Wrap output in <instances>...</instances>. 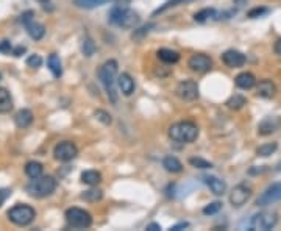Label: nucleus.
Segmentation results:
<instances>
[{"mask_svg":"<svg viewBox=\"0 0 281 231\" xmlns=\"http://www.w3.org/2000/svg\"><path fill=\"white\" fill-rule=\"evenodd\" d=\"M145 230H149V231H159L161 230V225L159 223H150V225H147V228Z\"/></svg>","mask_w":281,"mask_h":231,"instance_id":"obj_44","label":"nucleus"},{"mask_svg":"<svg viewBox=\"0 0 281 231\" xmlns=\"http://www.w3.org/2000/svg\"><path fill=\"white\" fill-rule=\"evenodd\" d=\"M278 223V214L273 211H261L251 217L250 220V228L251 230H261V231H269L273 230Z\"/></svg>","mask_w":281,"mask_h":231,"instance_id":"obj_7","label":"nucleus"},{"mask_svg":"<svg viewBox=\"0 0 281 231\" xmlns=\"http://www.w3.org/2000/svg\"><path fill=\"white\" fill-rule=\"evenodd\" d=\"M189 164H191L192 167H195V169H202V170L211 169V167H213V164H211L209 161L203 159V158H191L189 159Z\"/></svg>","mask_w":281,"mask_h":231,"instance_id":"obj_33","label":"nucleus"},{"mask_svg":"<svg viewBox=\"0 0 281 231\" xmlns=\"http://www.w3.org/2000/svg\"><path fill=\"white\" fill-rule=\"evenodd\" d=\"M47 66L50 69V72L53 74L55 78H60L62 75V64H61V60L56 53H52L50 57L47 60Z\"/></svg>","mask_w":281,"mask_h":231,"instance_id":"obj_24","label":"nucleus"},{"mask_svg":"<svg viewBox=\"0 0 281 231\" xmlns=\"http://www.w3.org/2000/svg\"><path fill=\"white\" fill-rule=\"evenodd\" d=\"M22 53H25V47L24 46H19L16 48H13V55H14V57H20Z\"/></svg>","mask_w":281,"mask_h":231,"instance_id":"obj_43","label":"nucleus"},{"mask_svg":"<svg viewBox=\"0 0 281 231\" xmlns=\"http://www.w3.org/2000/svg\"><path fill=\"white\" fill-rule=\"evenodd\" d=\"M277 94V86L272 80H261L256 86V95L261 99H273Z\"/></svg>","mask_w":281,"mask_h":231,"instance_id":"obj_16","label":"nucleus"},{"mask_svg":"<svg viewBox=\"0 0 281 231\" xmlns=\"http://www.w3.org/2000/svg\"><path fill=\"white\" fill-rule=\"evenodd\" d=\"M153 25H145V27H142V29H139V30H136L135 33H133V39H138V38H142L145 33H149L150 31V29H152Z\"/></svg>","mask_w":281,"mask_h":231,"instance_id":"obj_39","label":"nucleus"},{"mask_svg":"<svg viewBox=\"0 0 281 231\" xmlns=\"http://www.w3.org/2000/svg\"><path fill=\"white\" fill-rule=\"evenodd\" d=\"M163 167L171 173H180L183 170V164L178 158L175 156H166L163 159Z\"/></svg>","mask_w":281,"mask_h":231,"instance_id":"obj_25","label":"nucleus"},{"mask_svg":"<svg viewBox=\"0 0 281 231\" xmlns=\"http://www.w3.org/2000/svg\"><path fill=\"white\" fill-rule=\"evenodd\" d=\"M219 13H217L214 8H203L200 10L199 13H195L194 15V20L199 24H205L208 20H213V19H219Z\"/></svg>","mask_w":281,"mask_h":231,"instance_id":"obj_23","label":"nucleus"},{"mask_svg":"<svg viewBox=\"0 0 281 231\" xmlns=\"http://www.w3.org/2000/svg\"><path fill=\"white\" fill-rule=\"evenodd\" d=\"M225 105H227L230 109H241L244 105H247V99H245V97L241 95V94H234V95L230 97Z\"/></svg>","mask_w":281,"mask_h":231,"instance_id":"obj_29","label":"nucleus"},{"mask_svg":"<svg viewBox=\"0 0 281 231\" xmlns=\"http://www.w3.org/2000/svg\"><path fill=\"white\" fill-rule=\"evenodd\" d=\"M281 200V183H273L259 195L256 200L258 206H269Z\"/></svg>","mask_w":281,"mask_h":231,"instance_id":"obj_12","label":"nucleus"},{"mask_svg":"<svg viewBox=\"0 0 281 231\" xmlns=\"http://www.w3.org/2000/svg\"><path fill=\"white\" fill-rule=\"evenodd\" d=\"M233 2H234V5H237V6H244L245 3L249 2V0H233Z\"/></svg>","mask_w":281,"mask_h":231,"instance_id":"obj_47","label":"nucleus"},{"mask_svg":"<svg viewBox=\"0 0 281 231\" xmlns=\"http://www.w3.org/2000/svg\"><path fill=\"white\" fill-rule=\"evenodd\" d=\"M199 127L191 121H183L173 123L169 128V138L180 144H192L199 138Z\"/></svg>","mask_w":281,"mask_h":231,"instance_id":"obj_2","label":"nucleus"},{"mask_svg":"<svg viewBox=\"0 0 281 231\" xmlns=\"http://www.w3.org/2000/svg\"><path fill=\"white\" fill-rule=\"evenodd\" d=\"M245 61H247L245 55L239 50H234V48H230V50L222 53V62L227 67H231V69L242 67L245 64Z\"/></svg>","mask_w":281,"mask_h":231,"instance_id":"obj_14","label":"nucleus"},{"mask_svg":"<svg viewBox=\"0 0 281 231\" xmlns=\"http://www.w3.org/2000/svg\"><path fill=\"white\" fill-rule=\"evenodd\" d=\"M20 24L25 27V30L28 33V36L34 41H41L46 34V27L39 24L38 20H34V13L31 10H28L20 15Z\"/></svg>","mask_w":281,"mask_h":231,"instance_id":"obj_6","label":"nucleus"},{"mask_svg":"<svg viewBox=\"0 0 281 231\" xmlns=\"http://www.w3.org/2000/svg\"><path fill=\"white\" fill-rule=\"evenodd\" d=\"M281 127V117H265L264 121L258 125V133L261 136H269L272 133L278 131Z\"/></svg>","mask_w":281,"mask_h":231,"instance_id":"obj_15","label":"nucleus"},{"mask_svg":"<svg viewBox=\"0 0 281 231\" xmlns=\"http://www.w3.org/2000/svg\"><path fill=\"white\" fill-rule=\"evenodd\" d=\"M36 211L30 205H16L8 211V219L17 227H27L34 220Z\"/></svg>","mask_w":281,"mask_h":231,"instance_id":"obj_5","label":"nucleus"},{"mask_svg":"<svg viewBox=\"0 0 281 231\" xmlns=\"http://www.w3.org/2000/svg\"><path fill=\"white\" fill-rule=\"evenodd\" d=\"M175 94L183 102H194L199 99V85L194 80H185L177 86Z\"/></svg>","mask_w":281,"mask_h":231,"instance_id":"obj_10","label":"nucleus"},{"mask_svg":"<svg viewBox=\"0 0 281 231\" xmlns=\"http://www.w3.org/2000/svg\"><path fill=\"white\" fill-rule=\"evenodd\" d=\"M95 50H97V47H95V44H94V41L91 39L89 36L88 38H84L83 41H81V52H83V55L84 57H93V55L95 53Z\"/></svg>","mask_w":281,"mask_h":231,"instance_id":"obj_32","label":"nucleus"},{"mask_svg":"<svg viewBox=\"0 0 281 231\" xmlns=\"http://www.w3.org/2000/svg\"><path fill=\"white\" fill-rule=\"evenodd\" d=\"M102 181V173L97 170H86L81 173V183L88 186H97Z\"/></svg>","mask_w":281,"mask_h":231,"instance_id":"obj_26","label":"nucleus"},{"mask_svg":"<svg viewBox=\"0 0 281 231\" xmlns=\"http://www.w3.org/2000/svg\"><path fill=\"white\" fill-rule=\"evenodd\" d=\"M109 22L121 29L130 30L136 29L140 22V17L136 11L131 8H125V6H114L109 13Z\"/></svg>","mask_w":281,"mask_h":231,"instance_id":"obj_3","label":"nucleus"},{"mask_svg":"<svg viewBox=\"0 0 281 231\" xmlns=\"http://www.w3.org/2000/svg\"><path fill=\"white\" fill-rule=\"evenodd\" d=\"M27 192L28 195H31L34 199H44L52 195L56 189V180L50 175H46V177H38V178H31L30 183L27 185Z\"/></svg>","mask_w":281,"mask_h":231,"instance_id":"obj_4","label":"nucleus"},{"mask_svg":"<svg viewBox=\"0 0 281 231\" xmlns=\"http://www.w3.org/2000/svg\"><path fill=\"white\" fill-rule=\"evenodd\" d=\"M222 209V203L220 201H213L209 203V205H206L205 208H203V214L205 216H213V214H217Z\"/></svg>","mask_w":281,"mask_h":231,"instance_id":"obj_36","label":"nucleus"},{"mask_svg":"<svg viewBox=\"0 0 281 231\" xmlns=\"http://www.w3.org/2000/svg\"><path fill=\"white\" fill-rule=\"evenodd\" d=\"M273 50H275V53H277V55H280V57H281V38H280V39H277L275 46H273Z\"/></svg>","mask_w":281,"mask_h":231,"instance_id":"obj_45","label":"nucleus"},{"mask_svg":"<svg viewBox=\"0 0 281 231\" xmlns=\"http://www.w3.org/2000/svg\"><path fill=\"white\" fill-rule=\"evenodd\" d=\"M77 155H78V149H77V145L70 141H62L60 144H56L53 149V156L56 161H60V163H69V161H72Z\"/></svg>","mask_w":281,"mask_h":231,"instance_id":"obj_9","label":"nucleus"},{"mask_svg":"<svg viewBox=\"0 0 281 231\" xmlns=\"http://www.w3.org/2000/svg\"><path fill=\"white\" fill-rule=\"evenodd\" d=\"M42 170H44V166L38 161H28L25 164V173L28 175L30 178H38L42 175Z\"/></svg>","mask_w":281,"mask_h":231,"instance_id":"obj_27","label":"nucleus"},{"mask_svg":"<svg viewBox=\"0 0 281 231\" xmlns=\"http://www.w3.org/2000/svg\"><path fill=\"white\" fill-rule=\"evenodd\" d=\"M187 66L191 71L194 72H199V74H205L208 71H211L213 67V60H211L208 55H203V53H194L191 58L187 61Z\"/></svg>","mask_w":281,"mask_h":231,"instance_id":"obj_13","label":"nucleus"},{"mask_svg":"<svg viewBox=\"0 0 281 231\" xmlns=\"http://www.w3.org/2000/svg\"><path fill=\"white\" fill-rule=\"evenodd\" d=\"M0 52L2 53H13V46H11V43L10 41H2L0 43Z\"/></svg>","mask_w":281,"mask_h":231,"instance_id":"obj_40","label":"nucleus"},{"mask_svg":"<svg viewBox=\"0 0 281 231\" xmlns=\"http://www.w3.org/2000/svg\"><path fill=\"white\" fill-rule=\"evenodd\" d=\"M187 227H189V223H187V222H180V223H177V225L171 227V230H172V231H180V230H185V228H187Z\"/></svg>","mask_w":281,"mask_h":231,"instance_id":"obj_42","label":"nucleus"},{"mask_svg":"<svg viewBox=\"0 0 281 231\" xmlns=\"http://www.w3.org/2000/svg\"><path fill=\"white\" fill-rule=\"evenodd\" d=\"M41 64H42V58L39 57V55H30V57L27 58V66L28 67L36 69V67H41Z\"/></svg>","mask_w":281,"mask_h":231,"instance_id":"obj_37","label":"nucleus"},{"mask_svg":"<svg viewBox=\"0 0 281 231\" xmlns=\"http://www.w3.org/2000/svg\"><path fill=\"white\" fill-rule=\"evenodd\" d=\"M203 181H205V185L209 187V191L214 195H223L225 191H227V185H225V181L217 178V177H213V175H208V177L203 178Z\"/></svg>","mask_w":281,"mask_h":231,"instance_id":"obj_18","label":"nucleus"},{"mask_svg":"<svg viewBox=\"0 0 281 231\" xmlns=\"http://www.w3.org/2000/svg\"><path fill=\"white\" fill-rule=\"evenodd\" d=\"M117 85H119V88H121L122 94L125 97H130L136 89L135 80H133V77L130 74H126V72H124V74H121L117 77Z\"/></svg>","mask_w":281,"mask_h":231,"instance_id":"obj_17","label":"nucleus"},{"mask_svg":"<svg viewBox=\"0 0 281 231\" xmlns=\"http://www.w3.org/2000/svg\"><path fill=\"white\" fill-rule=\"evenodd\" d=\"M11 195V189H0V206L3 205L5 200Z\"/></svg>","mask_w":281,"mask_h":231,"instance_id":"obj_41","label":"nucleus"},{"mask_svg":"<svg viewBox=\"0 0 281 231\" xmlns=\"http://www.w3.org/2000/svg\"><path fill=\"white\" fill-rule=\"evenodd\" d=\"M75 5L78 8H84V10H93L97 8V6H102L105 3H108L109 0H74Z\"/></svg>","mask_w":281,"mask_h":231,"instance_id":"obj_30","label":"nucleus"},{"mask_svg":"<svg viewBox=\"0 0 281 231\" xmlns=\"http://www.w3.org/2000/svg\"><path fill=\"white\" fill-rule=\"evenodd\" d=\"M95 119L97 121H100L103 125H111L112 123V117L109 113H107V111H103V109H97L95 113H94Z\"/></svg>","mask_w":281,"mask_h":231,"instance_id":"obj_35","label":"nucleus"},{"mask_svg":"<svg viewBox=\"0 0 281 231\" xmlns=\"http://www.w3.org/2000/svg\"><path fill=\"white\" fill-rule=\"evenodd\" d=\"M277 149H278V142H267V144H263V145L258 147L256 155L263 156V158H267V156L273 155V153L277 152Z\"/></svg>","mask_w":281,"mask_h":231,"instance_id":"obj_28","label":"nucleus"},{"mask_svg":"<svg viewBox=\"0 0 281 231\" xmlns=\"http://www.w3.org/2000/svg\"><path fill=\"white\" fill-rule=\"evenodd\" d=\"M13 109V99L8 89L0 88V114L10 113Z\"/></svg>","mask_w":281,"mask_h":231,"instance_id":"obj_22","label":"nucleus"},{"mask_svg":"<svg viewBox=\"0 0 281 231\" xmlns=\"http://www.w3.org/2000/svg\"><path fill=\"white\" fill-rule=\"evenodd\" d=\"M116 74H117V61L116 60H108L103 62L98 69V80L102 81L105 86V91L108 94V99L112 105H117V92H116Z\"/></svg>","mask_w":281,"mask_h":231,"instance_id":"obj_1","label":"nucleus"},{"mask_svg":"<svg viewBox=\"0 0 281 231\" xmlns=\"http://www.w3.org/2000/svg\"><path fill=\"white\" fill-rule=\"evenodd\" d=\"M234 85L239 89L249 91V89H251L253 86L256 85V78H255V75H253L251 72H241L234 78Z\"/></svg>","mask_w":281,"mask_h":231,"instance_id":"obj_19","label":"nucleus"},{"mask_svg":"<svg viewBox=\"0 0 281 231\" xmlns=\"http://www.w3.org/2000/svg\"><path fill=\"white\" fill-rule=\"evenodd\" d=\"M66 222L72 228H89L93 225V216L81 208H69L66 211Z\"/></svg>","mask_w":281,"mask_h":231,"instance_id":"obj_8","label":"nucleus"},{"mask_svg":"<svg viewBox=\"0 0 281 231\" xmlns=\"http://www.w3.org/2000/svg\"><path fill=\"white\" fill-rule=\"evenodd\" d=\"M277 172H281V161H280L278 166H277Z\"/></svg>","mask_w":281,"mask_h":231,"instance_id":"obj_48","label":"nucleus"},{"mask_svg":"<svg viewBox=\"0 0 281 231\" xmlns=\"http://www.w3.org/2000/svg\"><path fill=\"white\" fill-rule=\"evenodd\" d=\"M14 123L17 125L19 128H27L33 123V113L30 109H20L14 116Z\"/></svg>","mask_w":281,"mask_h":231,"instance_id":"obj_20","label":"nucleus"},{"mask_svg":"<svg viewBox=\"0 0 281 231\" xmlns=\"http://www.w3.org/2000/svg\"><path fill=\"white\" fill-rule=\"evenodd\" d=\"M251 187L245 183H241L233 187V191L230 194V203L233 205L234 208H241L247 203L251 197Z\"/></svg>","mask_w":281,"mask_h":231,"instance_id":"obj_11","label":"nucleus"},{"mask_svg":"<svg viewBox=\"0 0 281 231\" xmlns=\"http://www.w3.org/2000/svg\"><path fill=\"white\" fill-rule=\"evenodd\" d=\"M81 199L84 201H89V203H95V201H100L103 199V192L100 189H89V191H84L81 194Z\"/></svg>","mask_w":281,"mask_h":231,"instance_id":"obj_31","label":"nucleus"},{"mask_svg":"<svg viewBox=\"0 0 281 231\" xmlns=\"http://www.w3.org/2000/svg\"><path fill=\"white\" fill-rule=\"evenodd\" d=\"M186 2H191V0H169V2L164 3L163 6H161V8H158L156 11H153V16L159 15V13H164L166 10L173 8V6H177V5H180V3H186Z\"/></svg>","mask_w":281,"mask_h":231,"instance_id":"obj_34","label":"nucleus"},{"mask_svg":"<svg viewBox=\"0 0 281 231\" xmlns=\"http://www.w3.org/2000/svg\"><path fill=\"white\" fill-rule=\"evenodd\" d=\"M156 55L161 61L166 62V64H175V62L180 61V53L172 50V48H159Z\"/></svg>","mask_w":281,"mask_h":231,"instance_id":"obj_21","label":"nucleus"},{"mask_svg":"<svg viewBox=\"0 0 281 231\" xmlns=\"http://www.w3.org/2000/svg\"><path fill=\"white\" fill-rule=\"evenodd\" d=\"M39 2L42 3V6H44V10H47V8H48V10H53L52 6H48V5H52V3H50V0H39Z\"/></svg>","mask_w":281,"mask_h":231,"instance_id":"obj_46","label":"nucleus"},{"mask_svg":"<svg viewBox=\"0 0 281 231\" xmlns=\"http://www.w3.org/2000/svg\"><path fill=\"white\" fill-rule=\"evenodd\" d=\"M267 13H269V10H267V8H253V10L249 11V17H251V19L261 17V16L267 15Z\"/></svg>","mask_w":281,"mask_h":231,"instance_id":"obj_38","label":"nucleus"}]
</instances>
